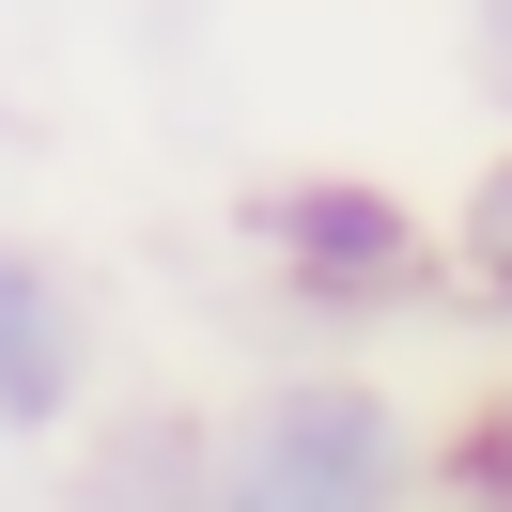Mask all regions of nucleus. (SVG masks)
<instances>
[{"label": "nucleus", "mask_w": 512, "mask_h": 512, "mask_svg": "<svg viewBox=\"0 0 512 512\" xmlns=\"http://www.w3.org/2000/svg\"><path fill=\"white\" fill-rule=\"evenodd\" d=\"M419 466L435 450H419L404 388L342 373V357L264 373L202 419V512H419Z\"/></svg>", "instance_id": "f257e3e1"}, {"label": "nucleus", "mask_w": 512, "mask_h": 512, "mask_svg": "<svg viewBox=\"0 0 512 512\" xmlns=\"http://www.w3.org/2000/svg\"><path fill=\"white\" fill-rule=\"evenodd\" d=\"M249 249L280 264L295 311H419V295L450 280L435 218L388 202V187H357V171H295V187H264V202H249Z\"/></svg>", "instance_id": "f03ea898"}, {"label": "nucleus", "mask_w": 512, "mask_h": 512, "mask_svg": "<svg viewBox=\"0 0 512 512\" xmlns=\"http://www.w3.org/2000/svg\"><path fill=\"white\" fill-rule=\"evenodd\" d=\"M78 404H94V311L32 233H0V435H63Z\"/></svg>", "instance_id": "7ed1b4c3"}, {"label": "nucleus", "mask_w": 512, "mask_h": 512, "mask_svg": "<svg viewBox=\"0 0 512 512\" xmlns=\"http://www.w3.org/2000/svg\"><path fill=\"white\" fill-rule=\"evenodd\" d=\"M435 249H450V280H466L481 311L512 326V140H497V156L466 171V202H450V218H435Z\"/></svg>", "instance_id": "20e7f679"}]
</instances>
